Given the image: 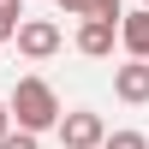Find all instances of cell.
<instances>
[{
	"instance_id": "cell-1",
	"label": "cell",
	"mask_w": 149,
	"mask_h": 149,
	"mask_svg": "<svg viewBox=\"0 0 149 149\" xmlns=\"http://www.w3.org/2000/svg\"><path fill=\"white\" fill-rule=\"evenodd\" d=\"M6 107H12V125L36 131V137L60 125V95H54V84H42V78H18L12 95H6Z\"/></svg>"
},
{
	"instance_id": "cell-2",
	"label": "cell",
	"mask_w": 149,
	"mask_h": 149,
	"mask_svg": "<svg viewBox=\"0 0 149 149\" xmlns=\"http://www.w3.org/2000/svg\"><path fill=\"white\" fill-rule=\"evenodd\" d=\"M60 143L66 149H102L107 143V125H102V113H90V107H72V113H60Z\"/></svg>"
},
{
	"instance_id": "cell-3",
	"label": "cell",
	"mask_w": 149,
	"mask_h": 149,
	"mask_svg": "<svg viewBox=\"0 0 149 149\" xmlns=\"http://www.w3.org/2000/svg\"><path fill=\"white\" fill-rule=\"evenodd\" d=\"M12 42H18V54H24V60H54L66 36H60V24H54V18H24Z\"/></svg>"
},
{
	"instance_id": "cell-4",
	"label": "cell",
	"mask_w": 149,
	"mask_h": 149,
	"mask_svg": "<svg viewBox=\"0 0 149 149\" xmlns=\"http://www.w3.org/2000/svg\"><path fill=\"white\" fill-rule=\"evenodd\" d=\"M113 42H119V24H113V18H84V24H78V54H84V60H107Z\"/></svg>"
},
{
	"instance_id": "cell-5",
	"label": "cell",
	"mask_w": 149,
	"mask_h": 149,
	"mask_svg": "<svg viewBox=\"0 0 149 149\" xmlns=\"http://www.w3.org/2000/svg\"><path fill=\"white\" fill-rule=\"evenodd\" d=\"M113 95H119V102H131V107H143V102H149V60L131 54L125 66L113 72Z\"/></svg>"
},
{
	"instance_id": "cell-6",
	"label": "cell",
	"mask_w": 149,
	"mask_h": 149,
	"mask_svg": "<svg viewBox=\"0 0 149 149\" xmlns=\"http://www.w3.org/2000/svg\"><path fill=\"white\" fill-rule=\"evenodd\" d=\"M119 48L137 54V60H149V6H137V12L119 18Z\"/></svg>"
},
{
	"instance_id": "cell-7",
	"label": "cell",
	"mask_w": 149,
	"mask_h": 149,
	"mask_svg": "<svg viewBox=\"0 0 149 149\" xmlns=\"http://www.w3.org/2000/svg\"><path fill=\"white\" fill-rule=\"evenodd\" d=\"M24 24V0H0V42H12Z\"/></svg>"
},
{
	"instance_id": "cell-8",
	"label": "cell",
	"mask_w": 149,
	"mask_h": 149,
	"mask_svg": "<svg viewBox=\"0 0 149 149\" xmlns=\"http://www.w3.org/2000/svg\"><path fill=\"white\" fill-rule=\"evenodd\" d=\"M102 149H149V137H143V131H107Z\"/></svg>"
},
{
	"instance_id": "cell-9",
	"label": "cell",
	"mask_w": 149,
	"mask_h": 149,
	"mask_svg": "<svg viewBox=\"0 0 149 149\" xmlns=\"http://www.w3.org/2000/svg\"><path fill=\"white\" fill-rule=\"evenodd\" d=\"M84 18H125V6H119V0H90V12H84Z\"/></svg>"
},
{
	"instance_id": "cell-10",
	"label": "cell",
	"mask_w": 149,
	"mask_h": 149,
	"mask_svg": "<svg viewBox=\"0 0 149 149\" xmlns=\"http://www.w3.org/2000/svg\"><path fill=\"white\" fill-rule=\"evenodd\" d=\"M0 149H36V131H24V125L6 131V137H0Z\"/></svg>"
},
{
	"instance_id": "cell-11",
	"label": "cell",
	"mask_w": 149,
	"mask_h": 149,
	"mask_svg": "<svg viewBox=\"0 0 149 149\" xmlns=\"http://www.w3.org/2000/svg\"><path fill=\"white\" fill-rule=\"evenodd\" d=\"M54 6H66V12H78V18H84V12H90V0H54Z\"/></svg>"
},
{
	"instance_id": "cell-12",
	"label": "cell",
	"mask_w": 149,
	"mask_h": 149,
	"mask_svg": "<svg viewBox=\"0 0 149 149\" xmlns=\"http://www.w3.org/2000/svg\"><path fill=\"white\" fill-rule=\"evenodd\" d=\"M6 131H12V107L0 102V137H6Z\"/></svg>"
},
{
	"instance_id": "cell-13",
	"label": "cell",
	"mask_w": 149,
	"mask_h": 149,
	"mask_svg": "<svg viewBox=\"0 0 149 149\" xmlns=\"http://www.w3.org/2000/svg\"><path fill=\"white\" fill-rule=\"evenodd\" d=\"M143 6H149V0H143Z\"/></svg>"
}]
</instances>
